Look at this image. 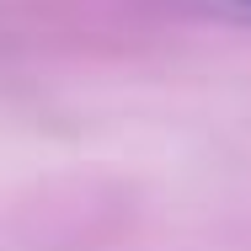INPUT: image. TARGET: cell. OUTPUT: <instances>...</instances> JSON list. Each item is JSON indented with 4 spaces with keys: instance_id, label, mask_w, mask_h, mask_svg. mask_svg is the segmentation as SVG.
Wrapping results in <instances>:
<instances>
[{
    "instance_id": "cell-1",
    "label": "cell",
    "mask_w": 251,
    "mask_h": 251,
    "mask_svg": "<svg viewBox=\"0 0 251 251\" xmlns=\"http://www.w3.org/2000/svg\"><path fill=\"white\" fill-rule=\"evenodd\" d=\"M198 11H208V16H219V22H241V27H251V0H193Z\"/></svg>"
}]
</instances>
